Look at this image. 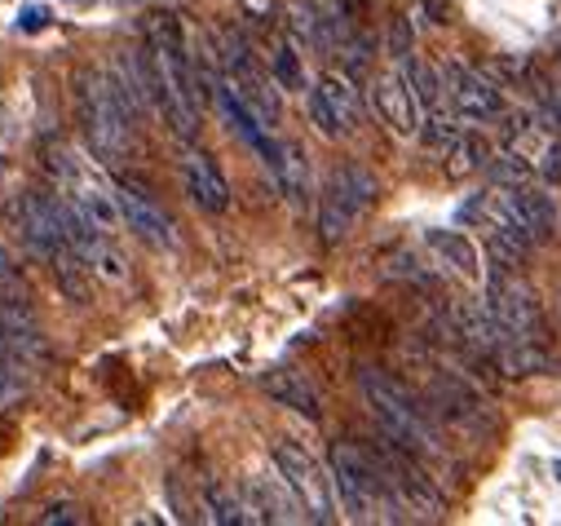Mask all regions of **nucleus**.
<instances>
[{
  "instance_id": "obj_1",
  "label": "nucleus",
  "mask_w": 561,
  "mask_h": 526,
  "mask_svg": "<svg viewBox=\"0 0 561 526\" xmlns=\"http://www.w3.org/2000/svg\"><path fill=\"white\" fill-rule=\"evenodd\" d=\"M486 310H491V363L504 376H535L552 367L548 323H543L539 297L526 284L504 279L495 271L486 288Z\"/></svg>"
},
{
  "instance_id": "obj_2",
  "label": "nucleus",
  "mask_w": 561,
  "mask_h": 526,
  "mask_svg": "<svg viewBox=\"0 0 561 526\" xmlns=\"http://www.w3.org/2000/svg\"><path fill=\"white\" fill-rule=\"evenodd\" d=\"M147 49L156 62V111L173 128V138L191 142L199 134V106H204V80L191 58L186 32L173 14H151L147 19Z\"/></svg>"
},
{
  "instance_id": "obj_3",
  "label": "nucleus",
  "mask_w": 561,
  "mask_h": 526,
  "mask_svg": "<svg viewBox=\"0 0 561 526\" xmlns=\"http://www.w3.org/2000/svg\"><path fill=\"white\" fill-rule=\"evenodd\" d=\"M358 389H363V399H367V408H371V416H376V425L385 430L389 443L407 447L411 456H420L425 465L447 460L443 421L430 408V399H415L402 380H393L380 367H363L358 371Z\"/></svg>"
},
{
  "instance_id": "obj_4",
  "label": "nucleus",
  "mask_w": 561,
  "mask_h": 526,
  "mask_svg": "<svg viewBox=\"0 0 561 526\" xmlns=\"http://www.w3.org/2000/svg\"><path fill=\"white\" fill-rule=\"evenodd\" d=\"M332 487H336V504L345 508L350 522H407L389 491L380 447L336 443L332 447Z\"/></svg>"
},
{
  "instance_id": "obj_5",
  "label": "nucleus",
  "mask_w": 561,
  "mask_h": 526,
  "mask_svg": "<svg viewBox=\"0 0 561 526\" xmlns=\"http://www.w3.org/2000/svg\"><path fill=\"white\" fill-rule=\"evenodd\" d=\"M76 111H80V124H84V138H89L93 156L106 160V164L124 160V151L133 147L137 115L128 111V102L119 98V89L106 71H98V67L76 71Z\"/></svg>"
},
{
  "instance_id": "obj_6",
  "label": "nucleus",
  "mask_w": 561,
  "mask_h": 526,
  "mask_svg": "<svg viewBox=\"0 0 561 526\" xmlns=\"http://www.w3.org/2000/svg\"><path fill=\"white\" fill-rule=\"evenodd\" d=\"M376 195H380V186H376L371 169H363L354 160L336 164L328 173V182H323V195H319V239L328 248L341 243L358 226V217L376 204Z\"/></svg>"
},
{
  "instance_id": "obj_7",
  "label": "nucleus",
  "mask_w": 561,
  "mask_h": 526,
  "mask_svg": "<svg viewBox=\"0 0 561 526\" xmlns=\"http://www.w3.org/2000/svg\"><path fill=\"white\" fill-rule=\"evenodd\" d=\"M380 465H385V478H389V491H393L402 517L438 522L447 513V495H443V487L434 482L430 465L420 456H411L407 447L389 443V447H380Z\"/></svg>"
},
{
  "instance_id": "obj_8",
  "label": "nucleus",
  "mask_w": 561,
  "mask_h": 526,
  "mask_svg": "<svg viewBox=\"0 0 561 526\" xmlns=\"http://www.w3.org/2000/svg\"><path fill=\"white\" fill-rule=\"evenodd\" d=\"M217 67H221V80L274 128L278 124V80L256 62V54L248 49V41L239 32L217 36Z\"/></svg>"
},
{
  "instance_id": "obj_9",
  "label": "nucleus",
  "mask_w": 561,
  "mask_h": 526,
  "mask_svg": "<svg viewBox=\"0 0 561 526\" xmlns=\"http://www.w3.org/2000/svg\"><path fill=\"white\" fill-rule=\"evenodd\" d=\"M274 469L297 491L306 522H336V487L301 443H288V438L274 443Z\"/></svg>"
},
{
  "instance_id": "obj_10",
  "label": "nucleus",
  "mask_w": 561,
  "mask_h": 526,
  "mask_svg": "<svg viewBox=\"0 0 561 526\" xmlns=\"http://www.w3.org/2000/svg\"><path fill=\"white\" fill-rule=\"evenodd\" d=\"M425 399L438 412V421L451 425V430H465V434H491L495 430V416H491L486 399L456 371H430Z\"/></svg>"
},
{
  "instance_id": "obj_11",
  "label": "nucleus",
  "mask_w": 561,
  "mask_h": 526,
  "mask_svg": "<svg viewBox=\"0 0 561 526\" xmlns=\"http://www.w3.org/2000/svg\"><path fill=\"white\" fill-rule=\"evenodd\" d=\"M14 230L36 256H58L67 248V217H62V195L45 191H23L14 199Z\"/></svg>"
},
{
  "instance_id": "obj_12",
  "label": "nucleus",
  "mask_w": 561,
  "mask_h": 526,
  "mask_svg": "<svg viewBox=\"0 0 561 526\" xmlns=\"http://www.w3.org/2000/svg\"><path fill=\"white\" fill-rule=\"evenodd\" d=\"M306 106H310L314 128H319L323 138H332V142L336 138H350L354 128H358V119H363V102H358L354 80L350 76H336V71H328V76L314 80Z\"/></svg>"
},
{
  "instance_id": "obj_13",
  "label": "nucleus",
  "mask_w": 561,
  "mask_h": 526,
  "mask_svg": "<svg viewBox=\"0 0 561 526\" xmlns=\"http://www.w3.org/2000/svg\"><path fill=\"white\" fill-rule=\"evenodd\" d=\"M443 98H447L451 115L465 119V124H486V119H500L504 115L500 84H491L482 71H473L465 62H447L443 67Z\"/></svg>"
},
{
  "instance_id": "obj_14",
  "label": "nucleus",
  "mask_w": 561,
  "mask_h": 526,
  "mask_svg": "<svg viewBox=\"0 0 561 526\" xmlns=\"http://www.w3.org/2000/svg\"><path fill=\"white\" fill-rule=\"evenodd\" d=\"M115 199H119V213H124V226L151 243V248H178V235H173V221L169 213L151 199V191H142L137 182H115Z\"/></svg>"
},
{
  "instance_id": "obj_15",
  "label": "nucleus",
  "mask_w": 561,
  "mask_h": 526,
  "mask_svg": "<svg viewBox=\"0 0 561 526\" xmlns=\"http://www.w3.org/2000/svg\"><path fill=\"white\" fill-rule=\"evenodd\" d=\"M371 106H376V115L393 128L398 138H415L420 134V98H415V89H411V80L393 67V71H385V76H376V84H371Z\"/></svg>"
},
{
  "instance_id": "obj_16",
  "label": "nucleus",
  "mask_w": 561,
  "mask_h": 526,
  "mask_svg": "<svg viewBox=\"0 0 561 526\" xmlns=\"http://www.w3.org/2000/svg\"><path fill=\"white\" fill-rule=\"evenodd\" d=\"M182 182H186V195L199 213H226L230 208V186L217 169V160L208 151H186L182 156Z\"/></svg>"
},
{
  "instance_id": "obj_17",
  "label": "nucleus",
  "mask_w": 561,
  "mask_h": 526,
  "mask_svg": "<svg viewBox=\"0 0 561 526\" xmlns=\"http://www.w3.org/2000/svg\"><path fill=\"white\" fill-rule=\"evenodd\" d=\"M243 500H248L252 522H301V517H306L297 491H293L284 478H278V482H274V478H252Z\"/></svg>"
},
{
  "instance_id": "obj_18",
  "label": "nucleus",
  "mask_w": 561,
  "mask_h": 526,
  "mask_svg": "<svg viewBox=\"0 0 561 526\" xmlns=\"http://www.w3.org/2000/svg\"><path fill=\"white\" fill-rule=\"evenodd\" d=\"M425 243L456 279H465V284L482 279V248L465 230H425Z\"/></svg>"
},
{
  "instance_id": "obj_19",
  "label": "nucleus",
  "mask_w": 561,
  "mask_h": 526,
  "mask_svg": "<svg viewBox=\"0 0 561 526\" xmlns=\"http://www.w3.org/2000/svg\"><path fill=\"white\" fill-rule=\"evenodd\" d=\"M261 389L270 393L278 408H293V412H301V416H310V421L323 416V408H319V389H314L310 376L297 371V367H274V371H265V376H261Z\"/></svg>"
},
{
  "instance_id": "obj_20",
  "label": "nucleus",
  "mask_w": 561,
  "mask_h": 526,
  "mask_svg": "<svg viewBox=\"0 0 561 526\" xmlns=\"http://www.w3.org/2000/svg\"><path fill=\"white\" fill-rule=\"evenodd\" d=\"M274 182H278V191H284L297 208L310 199V160H306V151L297 147V142H284L278 147V160H274Z\"/></svg>"
},
{
  "instance_id": "obj_21",
  "label": "nucleus",
  "mask_w": 561,
  "mask_h": 526,
  "mask_svg": "<svg viewBox=\"0 0 561 526\" xmlns=\"http://www.w3.org/2000/svg\"><path fill=\"white\" fill-rule=\"evenodd\" d=\"M49 266H54V275H58V288H62L71 301L84 306V301L93 297V279H98V275H93V266H89V261H84L71 243H67L58 256H49Z\"/></svg>"
},
{
  "instance_id": "obj_22",
  "label": "nucleus",
  "mask_w": 561,
  "mask_h": 526,
  "mask_svg": "<svg viewBox=\"0 0 561 526\" xmlns=\"http://www.w3.org/2000/svg\"><path fill=\"white\" fill-rule=\"evenodd\" d=\"M491 160H495L491 142L478 134V128H469V134H460L456 147L447 151V173H451V178H473V173H486Z\"/></svg>"
},
{
  "instance_id": "obj_23",
  "label": "nucleus",
  "mask_w": 561,
  "mask_h": 526,
  "mask_svg": "<svg viewBox=\"0 0 561 526\" xmlns=\"http://www.w3.org/2000/svg\"><path fill=\"white\" fill-rule=\"evenodd\" d=\"M204 517L217 522V526H243V522H252L248 500H239V495L226 491V487H208V491H204Z\"/></svg>"
},
{
  "instance_id": "obj_24",
  "label": "nucleus",
  "mask_w": 561,
  "mask_h": 526,
  "mask_svg": "<svg viewBox=\"0 0 561 526\" xmlns=\"http://www.w3.org/2000/svg\"><path fill=\"white\" fill-rule=\"evenodd\" d=\"M456 138H460V128H456V115H451V106L443 111H430L425 115V147L430 151H451L456 147Z\"/></svg>"
},
{
  "instance_id": "obj_25",
  "label": "nucleus",
  "mask_w": 561,
  "mask_h": 526,
  "mask_svg": "<svg viewBox=\"0 0 561 526\" xmlns=\"http://www.w3.org/2000/svg\"><path fill=\"white\" fill-rule=\"evenodd\" d=\"M274 80H278V89H288V93L306 89V71H301L297 45H278V49H274Z\"/></svg>"
},
{
  "instance_id": "obj_26",
  "label": "nucleus",
  "mask_w": 561,
  "mask_h": 526,
  "mask_svg": "<svg viewBox=\"0 0 561 526\" xmlns=\"http://www.w3.org/2000/svg\"><path fill=\"white\" fill-rule=\"evenodd\" d=\"M389 58H393V62H407V58H415V49H411V23H407L402 14L389 23Z\"/></svg>"
},
{
  "instance_id": "obj_27",
  "label": "nucleus",
  "mask_w": 561,
  "mask_h": 526,
  "mask_svg": "<svg viewBox=\"0 0 561 526\" xmlns=\"http://www.w3.org/2000/svg\"><path fill=\"white\" fill-rule=\"evenodd\" d=\"M41 522H45V526H58V522H62V526H76V522H84V517H80L76 504H49V508L41 513Z\"/></svg>"
},
{
  "instance_id": "obj_28",
  "label": "nucleus",
  "mask_w": 561,
  "mask_h": 526,
  "mask_svg": "<svg viewBox=\"0 0 561 526\" xmlns=\"http://www.w3.org/2000/svg\"><path fill=\"white\" fill-rule=\"evenodd\" d=\"M539 173L548 182H561V142H548L543 147V160H539Z\"/></svg>"
},
{
  "instance_id": "obj_29",
  "label": "nucleus",
  "mask_w": 561,
  "mask_h": 526,
  "mask_svg": "<svg viewBox=\"0 0 561 526\" xmlns=\"http://www.w3.org/2000/svg\"><path fill=\"white\" fill-rule=\"evenodd\" d=\"M41 27H49V10L32 5V10H23V14H19V32H41Z\"/></svg>"
},
{
  "instance_id": "obj_30",
  "label": "nucleus",
  "mask_w": 561,
  "mask_h": 526,
  "mask_svg": "<svg viewBox=\"0 0 561 526\" xmlns=\"http://www.w3.org/2000/svg\"><path fill=\"white\" fill-rule=\"evenodd\" d=\"M10 124H14V119H10V106H5V98H0V142L10 138Z\"/></svg>"
},
{
  "instance_id": "obj_31",
  "label": "nucleus",
  "mask_w": 561,
  "mask_h": 526,
  "mask_svg": "<svg viewBox=\"0 0 561 526\" xmlns=\"http://www.w3.org/2000/svg\"><path fill=\"white\" fill-rule=\"evenodd\" d=\"M552 473H557V482H561V460H557V465H552Z\"/></svg>"
},
{
  "instance_id": "obj_32",
  "label": "nucleus",
  "mask_w": 561,
  "mask_h": 526,
  "mask_svg": "<svg viewBox=\"0 0 561 526\" xmlns=\"http://www.w3.org/2000/svg\"><path fill=\"white\" fill-rule=\"evenodd\" d=\"M0 186H5V164H0Z\"/></svg>"
},
{
  "instance_id": "obj_33",
  "label": "nucleus",
  "mask_w": 561,
  "mask_h": 526,
  "mask_svg": "<svg viewBox=\"0 0 561 526\" xmlns=\"http://www.w3.org/2000/svg\"><path fill=\"white\" fill-rule=\"evenodd\" d=\"M71 5H84V0H71Z\"/></svg>"
}]
</instances>
